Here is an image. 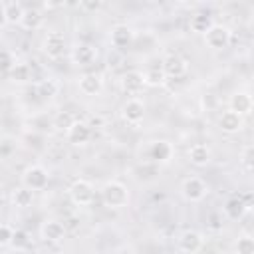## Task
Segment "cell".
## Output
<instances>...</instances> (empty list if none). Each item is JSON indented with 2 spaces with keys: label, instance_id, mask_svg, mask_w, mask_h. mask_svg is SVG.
<instances>
[{
  "label": "cell",
  "instance_id": "obj_24",
  "mask_svg": "<svg viewBox=\"0 0 254 254\" xmlns=\"http://www.w3.org/2000/svg\"><path fill=\"white\" fill-rule=\"evenodd\" d=\"M212 24H214L212 22V16L206 14V12H198V14L190 16V22H189V26H190V30L194 34H204Z\"/></svg>",
  "mask_w": 254,
  "mask_h": 254
},
{
  "label": "cell",
  "instance_id": "obj_36",
  "mask_svg": "<svg viewBox=\"0 0 254 254\" xmlns=\"http://www.w3.org/2000/svg\"><path fill=\"white\" fill-rule=\"evenodd\" d=\"M0 40H2V28H0Z\"/></svg>",
  "mask_w": 254,
  "mask_h": 254
},
{
  "label": "cell",
  "instance_id": "obj_31",
  "mask_svg": "<svg viewBox=\"0 0 254 254\" xmlns=\"http://www.w3.org/2000/svg\"><path fill=\"white\" fill-rule=\"evenodd\" d=\"M73 121H75V117H73L69 111H60V113L56 115V119H54V125H56L58 129H62V131H67Z\"/></svg>",
  "mask_w": 254,
  "mask_h": 254
},
{
  "label": "cell",
  "instance_id": "obj_14",
  "mask_svg": "<svg viewBox=\"0 0 254 254\" xmlns=\"http://www.w3.org/2000/svg\"><path fill=\"white\" fill-rule=\"evenodd\" d=\"M65 137H67V143H71L75 147H81L91 139V125L85 123V121H77L75 119L71 123V127L65 131Z\"/></svg>",
  "mask_w": 254,
  "mask_h": 254
},
{
  "label": "cell",
  "instance_id": "obj_6",
  "mask_svg": "<svg viewBox=\"0 0 254 254\" xmlns=\"http://www.w3.org/2000/svg\"><path fill=\"white\" fill-rule=\"evenodd\" d=\"M42 50L50 60H60L65 52V38L62 32H48L44 42H42Z\"/></svg>",
  "mask_w": 254,
  "mask_h": 254
},
{
  "label": "cell",
  "instance_id": "obj_29",
  "mask_svg": "<svg viewBox=\"0 0 254 254\" xmlns=\"http://www.w3.org/2000/svg\"><path fill=\"white\" fill-rule=\"evenodd\" d=\"M234 254H254V240L250 234L238 236V240L234 244Z\"/></svg>",
  "mask_w": 254,
  "mask_h": 254
},
{
  "label": "cell",
  "instance_id": "obj_13",
  "mask_svg": "<svg viewBox=\"0 0 254 254\" xmlns=\"http://www.w3.org/2000/svg\"><path fill=\"white\" fill-rule=\"evenodd\" d=\"M119 85H121V91L127 93V95H137L143 91L145 87V79H143V73L137 71V69H129L121 75L119 79Z\"/></svg>",
  "mask_w": 254,
  "mask_h": 254
},
{
  "label": "cell",
  "instance_id": "obj_18",
  "mask_svg": "<svg viewBox=\"0 0 254 254\" xmlns=\"http://www.w3.org/2000/svg\"><path fill=\"white\" fill-rule=\"evenodd\" d=\"M228 105H230V111H234L240 117H244V115H248L252 111V95L246 93V91H236V93L230 95Z\"/></svg>",
  "mask_w": 254,
  "mask_h": 254
},
{
  "label": "cell",
  "instance_id": "obj_33",
  "mask_svg": "<svg viewBox=\"0 0 254 254\" xmlns=\"http://www.w3.org/2000/svg\"><path fill=\"white\" fill-rule=\"evenodd\" d=\"M12 234H14V228H10L8 224H0V246H10Z\"/></svg>",
  "mask_w": 254,
  "mask_h": 254
},
{
  "label": "cell",
  "instance_id": "obj_7",
  "mask_svg": "<svg viewBox=\"0 0 254 254\" xmlns=\"http://www.w3.org/2000/svg\"><path fill=\"white\" fill-rule=\"evenodd\" d=\"M161 69L165 73V77H183L187 71H189V60L179 56V54H171L163 60L161 64Z\"/></svg>",
  "mask_w": 254,
  "mask_h": 254
},
{
  "label": "cell",
  "instance_id": "obj_1",
  "mask_svg": "<svg viewBox=\"0 0 254 254\" xmlns=\"http://www.w3.org/2000/svg\"><path fill=\"white\" fill-rule=\"evenodd\" d=\"M129 189L119 181H107L101 187V200L107 208H123L129 204Z\"/></svg>",
  "mask_w": 254,
  "mask_h": 254
},
{
  "label": "cell",
  "instance_id": "obj_5",
  "mask_svg": "<svg viewBox=\"0 0 254 254\" xmlns=\"http://www.w3.org/2000/svg\"><path fill=\"white\" fill-rule=\"evenodd\" d=\"M181 192L189 202H198L208 194V185L200 177H187L181 183Z\"/></svg>",
  "mask_w": 254,
  "mask_h": 254
},
{
  "label": "cell",
  "instance_id": "obj_25",
  "mask_svg": "<svg viewBox=\"0 0 254 254\" xmlns=\"http://www.w3.org/2000/svg\"><path fill=\"white\" fill-rule=\"evenodd\" d=\"M10 77L16 83H26V81L32 79V67L28 64H22V62L20 64H14V67L10 69Z\"/></svg>",
  "mask_w": 254,
  "mask_h": 254
},
{
  "label": "cell",
  "instance_id": "obj_16",
  "mask_svg": "<svg viewBox=\"0 0 254 254\" xmlns=\"http://www.w3.org/2000/svg\"><path fill=\"white\" fill-rule=\"evenodd\" d=\"M242 127H244V117H240L238 113H234V111L228 109V111H222L218 115V129L222 133L232 135V133H238Z\"/></svg>",
  "mask_w": 254,
  "mask_h": 254
},
{
  "label": "cell",
  "instance_id": "obj_34",
  "mask_svg": "<svg viewBox=\"0 0 254 254\" xmlns=\"http://www.w3.org/2000/svg\"><path fill=\"white\" fill-rule=\"evenodd\" d=\"M81 8L83 10H99L101 8V2H83Z\"/></svg>",
  "mask_w": 254,
  "mask_h": 254
},
{
  "label": "cell",
  "instance_id": "obj_35",
  "mask_svg": "<svg viewBox=\"0 0 254 254\" xmlns=\"http://www.w3.org/2000/svg\"><path fill=\"white\" fill-rule=\"evenodd\" d=\"M6 206V198H4V194L0 192V212H2V208Z\"/></svg>",
  "mask_w": 254,
  "mask_h": 254
},
{
  "label": "cell",
  "instance_id": "obj_32",
  "mask_svg": "<svg viewBox=\"0 0 254 254\" xmlns=\"http://www.w3.org/2000/svg\"><path fill=\"white\" fill-rule=\"evenodd\" d=\"M14 56L10 50L0 48V73H10V69L14 67Z\"/></svg>",
  "mask_w": 254,
  "mask_h": 254
},
{
  "label": "cell",
  "instance_id": "obj_11",
  "mask_svg": "<svg viewBox=\"0 0 254 254\" xmlns=\"http://www.w3.org/2000/svg\"><path fill=\"white\" fill-rule=\"evenodd\" d=\"M77 87H79V91H81L83 95H89V97L99 95L101 89H103V77H101L99 73H95V71L81 73V75L77 77Z\"/></svg>",
  "mask_w": 254,
  "mask_h": 254
},
{
  "label": "cell",
  "instance_id": "obj_2",
  "mask_svg": "<svg viewBox=\"0 0 254 254\" xmlns=\"http://www.w3.org/2000/svg\"><path fill=\"white\" fill-rule=\"evenodd\" d=\"M48 183H50V173H48V169L42 167V165H30V167H26L24 173H22V185H24L26 189H30L32 192L46 189Z\"/></svg>",
  "mask_w": 254,
  "mask_h": 254
},
{
  "label": "cell",
  "instance_id": "obj_28",
  "mask_svg": "<svg viewBox=\"0 0 254 254\" xmlns=\"http://www.w3.org/2000/svg\"><path fill=\"white\" fill-rule=\"evenodd\" d=\"M58 89H60V85H58V81L56 79H42L38 85H36V91H38V95L40 97H54L56 93H58Z\"/></svg>",
  "mask_w": 254,
  "mask_h": 254
},
{
  "label": "cell",
  "instance_id": "obj_12",
  "mask_svg": "<svg viewBox=\"0 0 254 254\" xmlns=\"http://www.w3.org/2000/svg\"><path fill=\"white\" fill-rule=\"evenodd\" d=\"M40 238L44 242H50V244H58L65 238V224H62L60 220H46L42 226H40Z\"/></svg>",
  "mask_w": 254,
  "mask_h": 254
},
{
  "label": "cell",
  "instance_id": "obj_4",
  "mask_svg": "<svg viewBox=\"0 0 254 254\" xmlns=\"http://www.w3.org/2000/svg\"><path fill=\"white\" fill-rule=\"evenodd\" d=\"M67 192H69L71 202L77 204V206H89V204L93 202V198H95V189H93V185H91L89 181H85V179L73 181V183L69 185Z\"/></svg>",
  "mask_w": 254,
  "mask_h": 254
},
{
  "label": "cell",
  "instance_id": "obj_17",
  "mask_svg": "<svg viewBox=\"0 0 254 254\" xmlns=\"http://www.w3.org/2000/svg\"><path fill=\"white\" fill-rule=\"evenodd\" d=\"M173 153H175L173 145L169 141H165V139L153 141L149 145V159L155 161V163H169L173 159Z\"/></svg>",
  "mask_w": 254,
  "mask_h": 254
},
{
  "label": "cell",
  "instance_id": "obj_10",
  "mask_svg": "<svg viewBox=\"0 0 254 254\" xmlns=\"http://www.w3.org/2000/svg\"><path fill=\"white\" fill-rule=\"evenodd\" d=\"M121 117H123V121L129 123V125L141 123L143 117H145V103H143L141 99H137V97L127 99V101L121 105Z\"/></svg>",
  "mask_w": 254,
  "mask_h": 254
},
{
  "label": "cell",
  "instance_id": "obj_20",
  "mask_svg": "<svg viewBox=\"0 0 254 254\" xmlns=\"http://www.w3.org/2000/svg\"><path fill=\"white\" fill-rule=\"evenodd\" d=\"M212 159V151L206 143H194L190 149H189V161L194 165V167H206Z\"/></svg>",
  "mask_w": 254,
  "mask_h": 254
},
{
  "label": "cell",
  "instance_id": "obj_21",
  "mask_svg": "<svg viewBox=\"0 0 254 254\" xmlns=\"http://www.w3.org/2000/svg\"><path fill=\"white\" fill-rule=\"evenodd\" d=\"M18 26H22L28 32L40 30L44 26V14L38 8H24V14H22V20Z\"/></svg>",
  "mask_w": 254,
  "mask_h": 254
},
{
  "label": "cell",
  "instance_id": "obj_9",
  "mask_svg": "<svg viewBox=\"0 0 254 254\" xmlns=\"http://www.w3.org/2000/svg\"><path fill=\"white\" fill-rule=\"evenodd\" d=\"M97 60V48L87 44V42H79L71 48V62L79 67H85V65H91L93 62Z\"/></svg>",
  "mask_w": 254,
  "mask_h": 254
},
{
  "label": "cell",
  "instance_id": "obj_23",
  "mask_svg": "<svg viewBox=\"0 0 254 254\" xmlns=\"http://www.w3.org/2000/svg\"><path fill=\"white\" fill-rule=\"evenodd\" d=\"M2 14H4L6 24L16 26V24H20V20H22L24 6H22L20 2H6V4H2Z\"/></svg>",
  "mask_w": 254,
  "mask_h": 254
},
{
  "label": "cell",
  "instance_id": "obj_8",
  "mask_svg": "<svg viewBox=\"0 0 254 254\" xmlns=\"http://www.w3.org/2000/svg\"><path fill=\"white\" fill-rule=\"evenodd\" d=\"M204 244V238L198 230H185L181 232V236L177 238V248L183 252V254H196Z\"/></svg>",
  "mask_w": 254,
  "mask_h": 254
},
{
  "label": "cell",
  "instance_id": "obj_19",
  "mask_svg": "<svg viewBox=\"0 0 254 254\" xmlns=\"http://www.w3.org/2000/svg\"><path fill=\"white\" fill-rule=\"evenodd\" d=\"M111 46L113 48H117V50H125V48H129L131 46V42H133V30L129 28V26H125V24H119V26H115L113 30H111Z\"/></svg>",
  "mask_w": 254,
  "mask_h": 254
},
{
  "label": "cell",
  "instance_id": "obj_3",
  "mask_svg": "<svg viewBox=\"0 0 254 254\" xmlns=\"http://www.w3.org/2000/svg\"><path fill=\"white\" fill-rule=\"evenodd\" d=\"M202 36H204V44L210 50H224L232 42V32L224 24H212Z\"/></svg>",
  "mask_w": 254,
  "mask_h": 254
},
{
  "label": "cell",
  "instance_id": "obj_22",
  "mask_svg": "<svg viewBox=\"0 0 254 254\" xmlns=\"http://www.w3.org/2000/svg\"><path fill=\"white\" fill-rule=\"evenodd\" d=\"M10 200H12V206H16V208H28L34 202V192L22 185V187H16L12 190Z\"/></svg>",
  "mask_w": 254,
  "mask_h": 254
},
{
  "label": "cell",
  "instance_id": "obj_27",
  "mask_svg": "<svg viewBox=\"0 0 254 254\" xmlns=\"http://www.w3.org/2000/svg\"><path fill=\"white\" fill-rule=\"evenodd\" d=\"M143 79H145V85H151V87H159V85H163L167 81V77H165V73H163L161 67H149V69H145Z\"/></svg>",
  "mask_w": 254,
  "mask_h": 254
},
{
  "label": "cell",
  "instance_id": "obj_26",
  "mask_svg": "<svg viewBox=\"0 0 254 254\" xmlns=\"http://www.w3.org/2000/svg\"><path fill=\"white\" fill-rule=\"evenodd\" d=\"M238 163H240V167H242V171H244L246 175L252 173V167H254V147H252V143H246V145L242 147Z\"/></svg>",
  "mask_w": 254,
  "mask_h": 254
},
{
  "label": "cell",
  "instance_id": "obj_30",
  "mask_svg": "<svg viewBox=\"0 0 254 254\" xmlns=\"http://www.w3.org/2000/svg\"><path fill=\"white\" fill-rule=\"evenodd\" d=\"M28 244H30V236H28V232H26V230H14L10 246L16 248V250H24V248H28Z\"/></svg>",
  "mask_w": 254,
  "mask_h": 254
},
{
  "label": "cell",
  "instance_id": "obj_15",
  "mask_svg": "<svg viewBox=\"0 0 254 254\" xmlns=\"http://www.w3.org/2000/svg\"><path fill=\"white\" fill-rule=\"evenodd\" d=\"M248 208H250V194H244V196H230V198L224 202V206H222L226 218H230V220L242 218Z\"/></svg>",
  "mask_w": 254,
  "mask_h": 254
}]
</instances>
